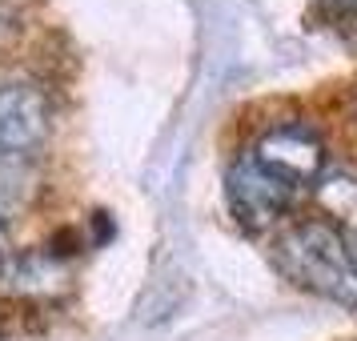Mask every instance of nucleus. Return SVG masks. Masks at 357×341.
Returning a JSON list of instances; mask_svg holds the SVG:
<instances>
[{
  "mask_svg": "<svg viewBox=\"0 0 357 341\" xmlns=\"http://www.w3.org/2000/svg\"><path fill=\"white\" fill-rule=\"evenodd\" d=\"M49 97L33 81H0V149H33L49 132Z\"/></svg>",
  "mask_w": 357,
  "mask_h": 341,
  "instance_id": "obj_4",
  "label": "nucleus"
},
{
  "mask_svg": "<svg viewBox=\"0 0 357 341\" xmlns=\"http://www.w3.org/2000/svg\"><path fill=\"white\" fill-rule=\"evenodd\" d=\"M29 33V20L20 13L13 0H0V56H8V52L17 49L20 40Z\"/></svg>",
  "mask_w": 357,
  "mask_h": 341,
  "instance_id": "obj_6",
  "label": "nucleus"
},
{
  "mask_svg": "<svg viewBox=\"0 0 357 341\" xmlns=\"http://www.w3.org/2000/svg\"><path fill=\"white\" fill-rule=\"evenodd\" d=\"M4 261H8V233L0 225V269H4Z\"/></svg>",
  "mask_w": 357,
  "mask_h": 341,
  "instance_id": "obj_8",
  "label": "nucleus"
},
{
  "mask_svg": "<svg viewBox=\"0 0 357 341\" xmlns=\"http://www.w3.org/2000/svg\"><path fill=\"white\" fill-rule=\"evenodd\" d=\"M273 261L293 285L337 305H357V249L337 221H293L273 241Z\"/></svg>",
  "mask_w": 357,
  "mask_h": 341,
  "instance_id": "obj_1",
  "label": "nucleus"
},
{
  "mask_svg": "<svg viewBox=\"0 0 357 341\" xmlns=\"http://www.w3.org/2000/svg\"><path fill=\"white\" fill-rule=\"evenodd\" d=\"M225 197H229V213L245 229L261 233V229L277 225L293 209L297 189L285 185V181H277L269 169H261L249 153H237L225 173Z\"/></svg>",
  "mask_w": 357,
  "mask_h": 341,
  "instance_id": "obj_3",
  "label": "nucleus"
},
{
  "mask_svg": "<svg viewBox=\"0 0 357 341\" xmlns=\"http://www.w3.org/2000/svg\"><path fill=\"white\" fill-rule=\"evenodd\" d=\"M249 157L269 169L277 181L293 185L297 193L313 185L325 169V141L317 137L313 125L305 121H281V125H269V129L257 137V145L249 149Z\"/></svg>",
  "mask_w": 357,
  "mask_h": 341,
  "instance_id": "obj_2",
  "label": "nucleus"
},
{
  "mask_svg": "<svg viewBox=\"0 0 357 341\" xmlns=\"http://www.w3.org/2000/svg\"><path fill=\"white\" fill-rule=\"evenodd\" d=\"M321 8L337 29H354L357 24V0H321Z\"/></svg>",
  "mask_w": 357,
  "mask_h": 341,
  "instance_id": "obj_7",
  "label": "nucleus"
},
{
  "mask_svg": "<svg viewBox=\"0 0 357 341\" xmlns=\"http://www.w3.org/2000/svg\"><path fill=\"white\" fill-rule=\"evenodd\" d=\"M65 281V269L52 253H29L13 265V285L29 297H45V293H56Z\"/></svg>",
  "mask_w": 357,
  "mask_h": 341,
  "instance_id": "obj_5",
  "label": "nucleus"
},
{
  "mask_svg": "<svg viewBox=\"0 0 357 341\" xmlns=\"http://www.w3.org/2000/svg\"><path fill=\"white\" fill-rule=\"evenodd\" d=\"M354 249H357V241H354Z\"/></svg>",
  "mask_w": 357,
  "mask_h": 341,
  "instance_id": "obj_10",
  "label": "nucleus"
},
{
  "mask_svg": "<svg viewBox=\"0 0 357 341\" xmlns=\"http://www.w3.org/2000/svg\"><path fill=\"white\" fill-rule=\"evenodd\" d=\"M349 125H354V137H357V97H354V105H349Z\"/></svg>",
  "mask_w": 357,
  "mask_h": 341,
  "instance_id": "obj_9",
  "label": "nucleus"
}]
</instances>
